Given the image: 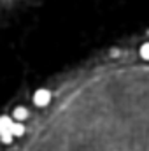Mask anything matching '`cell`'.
<instances>
[{
  "label": "cell",
  "mask_w": 149,
  "mask_h": 151,
  "mask_svg": "<svg viewBox=\"0 0 149 151\" xmlns=\"http://www.w3.org/2000/svg\"><path fill=\"white\" fill-rule=\"evenodd\" d=\"M49 100H51V93L47 91V90H37L35 91V95H34V104L39 106V107H44V106H47L49 104Z\"/></svg>",
  "instance_id": "obj_1"
},
{
  "label": "cell",
  "mask_w": 149,
  "mask_h": 151,
  "mask_svg": "<svg viewBox=\"0 0 149 151\" xmlns=\"http://www.w3.org/2000/svg\"><path fill=\"white\" fill-rule=\"evenodd\" d=\"M12 125H14V119H12V118H9V116H0V132L11 130Z\"/></svg>",
  "instance_id": "obj_2"
},
{
  "label": "cell",
  "mask_w": 149,
  "mask_h": 151,
  "mask_svg": "<svg viewBox=\"0 0 149 151\" xmlns=\"http://www.w3.org/2000/svg\"><path fill=\"white\" fill-rule=\"evenodd\" d=\"M28 116V111L25 109V107H16L14 109V113H12V118L18 121V123H21V121H25V118Z\"/></svg>",
  "instance_id": "obj_3"
},
{
  "label": "cell",
  "mask_w": 149,
  "mask_h": 151,
  "mask_svg": "<svg viewBox=\"0 0 149 151\" xmlns=\"http://www.w3.org/2000/svg\"><path fill=\"white\" fill-rule=\"evenodd\" d=\"M14 137H21L23 134H25V125L23 123H18V121H14V125L11 127V130H9Z\"/></svg>",
  "instance_id": "obj_4"
},
{
  "label": "cell",
  "mask_w": 149,
  "mask_h": 151,
  "mask_svg": "<svg viewBox=\"0 0 149 151\" xmlns=\"http://www.w3.org/2000/svg\"><path fill=\"white\" fill-rule=\"evenodd\" d=\"M12 137H14V135H12V134H11L9 130H5V132H2V134H0V141H2L4 144H11Z\"/></svg>",
  "instance_id": "obj_5"
},
{
  "label": "cell",
  "mask_w": 149,
  "mask_h": 151,
  "mask_svg": "<svg viewBox=\"0 0 149 151\" xmlns=\"http://www.w3.org/2000/svg\"><path fill=\"white\" fill-rule=\"evenodd\" d=\"M140 56H142L144 60H149V42H144V44L140 46Z\"/></svg>",
  "instance_id": "obj_6"
},
{
  "label": "cell",
  "mask_w": 149,
  "mask_h": 151,
  "mask_svg": "<svg viewBox=\"0 0 149 151\" xmlns=\"http://www.w3.org/2000/svg\"><path fill=\"white\" fill-rule=\"evenodd\" d=\"M0 134H2V132H0Z\"/></svg>",
  "instance_id": "obj_7"
}]
</instances>
